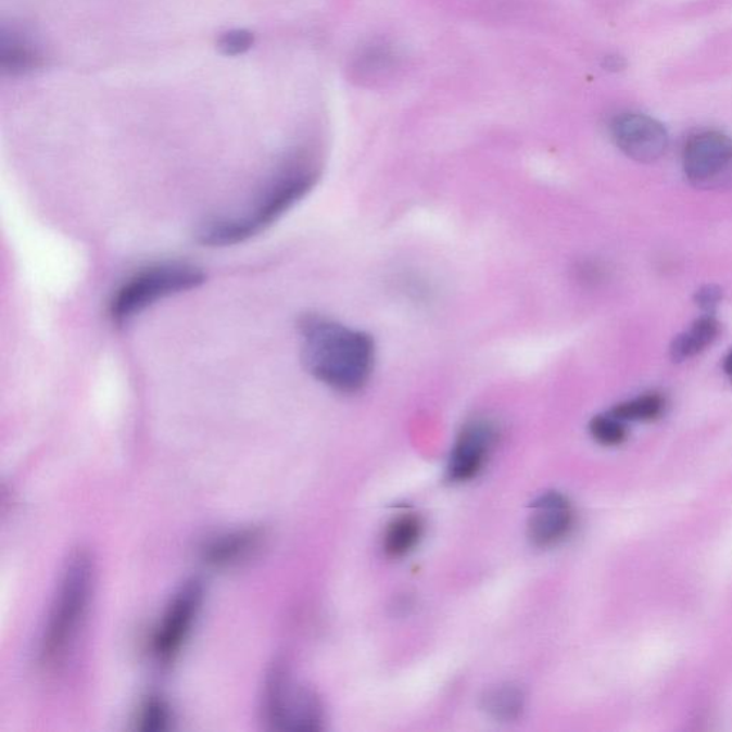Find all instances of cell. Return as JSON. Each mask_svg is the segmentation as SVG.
<instances>
[{"label":"cell","instance_id":"6da1fadb","mask_svg":"<svg viewBox=\"0 0 732 732\" xmlns=\"http://www.w3.org/2000/svg\"><path fill=\"white\" fill-rule=\"evenodd\" d=\"M302 363L325 387L355 394L368 386L377 359L374 338L328 316L305 314L298 320Z\"/></svg>","mask_w":732,"mask_h":732},{"label":"cell","instance_id":"7a4b0ae2","mask_svg":"<svg viewBox=\"0 0 732 732\" xmlns=\"http://www.w3.org/2000/svg\"><path fill=\"white\" fill-rule=\"evenodd\" d=\"M319 175L318 165L300 153L279 169L250 210L202 224L198 229V242L203 247L226 248L250 241L308 195L318 184Z\"/></svg>","mask_w":732,"mask_h":732},{"label":"cell","instance_id":"3957f363","mask_svg":"<svg viewBox=\"0 0 732 732\" xmlns=\"http://www.w3.org/2000/svg\"><path fill=\"white\" fill-rule=\"evenodd\" d=\"M93 565L88 554L78 551L63 569L47 627H45L40 658L47 666H55L66 657L72 643L83 627L92 594Z\"/></svg>","mask_w":732,"mask_h":732},{"label":"cell","instance_id":"277c9868","mask_svg":"<svg viewBox=\"0 0 732 732\" xmlns=\"http://www.w3.org/2000/svg\"><path fill=\"white\" fill-rule=\"evenodd\" d=\"M205 281V273L189 262H155L138 269L115 289L108 304V316L113 325L124 327L157 301L192 291Z\"/></svg>","mask_w":732,"mask_h":732},{"label":"cell","instance_id":"5b68a950","mask_svg":"<svg viewBox=\"0 0 732 732\" xmlns=\"http://www.w3.org/2000/svg\"><path fill=\"white\" fill-rule=\"evenodd\" d=\"M264 712L266 721L277 730H323L324 711L319 698L283 667H275L266 678Z\"/></svg>","mask_w":732,"mask_h":732},{"label":"cell","instance_id":"8992f818","mask_svg":"<svg viewBox=\"0 0 732 732\" xmlns=\"http://www.w3.org/2000/svg\"><path fill=\"white\" fill-rule=\"evenodd\" d=\"M203 596L205 590L197 578L185 582L172 596L152 643L153 654L161 662L169 664L179 654L201 613Z\"/></svg>","mask_w":732,"mask_h":732},{"label":"cell","instance_id":"52a82bcc","mask_svg":"<svg viewBox=\"0 0 732 732\" xmlns=\"http://www.w3.org/2000/svg\"><path fill=\"white\" fill-rule=\"evenodd\" d=\"M686 178L699 189L732 187V141L720 132H703L691 138L684 149Z\"/></svg>","mask_w":732,"mask_h":732},{"label":"cell","instance_id":"ba28073f","mask_svg":"<svg viewBox=\"0 0 732 732\" xmlns=\"http://www.w3.org/2000/svg\"><path fill=\"white\" fill-rule=\"evenodd\" d=\"M614 142L627 156L649 164L668 148V134L658 121L641 113H623L611 125Z\"/></svg>","mask_w":732,"mask_h":732},{"label":"cell","instance_id":"9c48e42d","mask_svg":"<svg viewBox=\"0 0 732 732\" xmlns=\"http://www.w3.org/2000/svg\"><path fill=\"white\" fill-rule=\"evenodd\" d=\"M496 441V429L490 421L469 422L459 433L452 450L449 476L456 482L468 481L477 476L485 463L488 452Z\"/></svg>","mask_w":732,"mask_h":732},{"label":"cell","instance_id":"30bf717a","mask_svg":"<svg viewBox=\"0 0 732 732\" xmlns=\"http://www.w3.org/2000/svg\"><path fill=\"white\" fill-rule=\"evenodd\" d=\"M572 522L573 514L568 500L558 492H548L532 504L528 537L537 546H551L568 535Z\"/></svg>","mask_w":732,"mask_h":732},{"label":"cell","instance_id":"8fae6325","mask_svg":"<svg viewBox=\"0 0 732 732\" xmlns=\"http://www.w3.org/2000/svg\"><path fill=\"white\" fill-rule=\"evenodd\" d=\"M261 540V531L255 528L225 532L205 542L202 546L203 558L216 567L238 564L254 553Z\"/></svg>","mask_w":732,"mask_h":732},{"label":"cell","instance_id":"7c38bea8","mask_svg":"<svg viewBox=\"0 0 732 732\" xmlns=\"http://www.w3.org/2000/svg\"><path fill=\"white\" fill-rule=\"evenodd\" d=\"M718 332H720V325L711 316L695 320L689 331L681 333L672 342V359L681 363V361L693 358L716 341Z\"/></svg>","mask_w":732,"mask_h":732},{"label":"cell","instance_id":"4fadbf2b","mask_svg":"<svg viewBox=\"0 0 732 732\" xmlns=\"http://www.w3.org/2000/svg\"><path fill=\"white\" fill-rule=\"evenodd\" d=\"M422 535V523L413 515L396 518L388 527L383 537V550L392 558L405 557L418 545Z\"/></svg>","mask_w":732,"mask_h":732},{"label":"cell","instance_id":"5bb4252c","mask_svg":"<svg viewBox=\"0 0 732 732\" xmlns=\"http://www.w3.org/2000/svg\"><path fill=\"white\" fill-rule=\"evenodd\" d=\"M42 65V56L35 48L21 40L3 42L0 48V70L3 74L20 76L30 74Z\"/></svg>","mask_w":732,"mask_h":732},{"label":"cell","instance_id":"9a60e30c","mask_svg":"<svg viewBox=\"0 0 732 732\" xmlns=\"http://www.w3.org/2000/svg\"><path fill=\"white\" fill-rule=\"evenodd\" d=\"M483 707L496 720H515L522 712L523 694L517 686L504 685L488 691Z\"/></svg>","mask_w":732,"mask_h":732},{"label":"cell","instance_id":"2e32d148","mask_svg":"<svg viewBox=\"0 0 732 732\" xmlns=\"http://www.w3.org/2000/svg\"><path fill=\"white\" fill-rule=\"evenodd\" d=\"M396 56L386 43L370 45L355 62V74L361 79H378L394 67Z\"/></svg>","mask_w":732,"mask_h":732},{"label":"cell","instance_id":"e0dca14e","mask_svg":"<svg viewBox=\"0 0 732 732\" xmlns=\"http://www.w3.org/2000/svg\"><path fill=\"white\" fill-rule=\"evenodd\" d=\"M666 402L658 394H647L622 402L611 411L614 417L621 421H653L662 414Z\"/></svg>","mask_w":732,"mask_h":732},{"label":"cell","instance_id":"ac0fdd59","mask_svg":"<svg viewBox=\"0 0 732 732\" xmlns=\"http://www.w3.org/2000/svg\"><path fill=\"white\" fill-rule=\"evenodd\" d=\"M592 438L604 446L621 445L627 438L626 424L613 414L598 415L590 422Z\"/></svg>","mask_w":732,"mask_h":732},{"label":"cell","instance_id":"d6986e66","mask_svg":"<svg viewBox=\"0 0 732 732\" xmlns=\"http://www.w3.org/2000/svg\"><path fill=\"white\" fill-rule=\"evenodd\" d=\"M138 721V729L141 731H165L171 724L169 707L162 699H148L139 714Z\"/></svg>","mask_w":732,"mask_h":732},{"label":"cell","instance_id":"ffe728a7","mask_svg":"<svg viewBox=\"0 0 732 732\" xmlns=\"http://www.w3.org/2000/svg\"><path fill=\"white\" fill-rule=\"evenodd\" d=\"M255 36L250 30L237 29L226 31L218 40L219 52L225 56H238L250 51Z\"/></svg>","mask_w":732,"mask_h":732},{"label":"cell","instance_id":"44dd1931","mask_svg":"<svg viewBox=\"0 0 732 732\" xmlns=\"http://www.w3.org/2000/svg\"><path fill=\"white\" fill-rule=\"evenodd\" d=\"M721 301V291L717 287H704L697 293V302L702 308L711 311Z\"/></svg>","mask_w":732,"mask_h":732},{"label":"cell","instance_id":"7402d4cb","mask_svg":"<svg viewBox=\"0 0 732 732\" xmlns=\"http://www.w3.org/2000/svg\"><path fill=\"white\" fill-rule=\"evenodd\" d=\"M605 66L608 67V70H621L622 67V62L620 58L616 56H609L607 58V62H605Z\"/></svg>","mask_w":732,"mask_h":732},{"label":"cell","instance_id":"603a6c76","mask_svg":"<svg viewBox=\"0 0 732 732\" xmlns=\"http://www.w3.org/2000/svg\"><path fill=\"white\" fill-rule=\"evenodd\" d=\"M724 370L725 374L729 375L732 379V351L730 352L729 356L724 359Z\"/></svg>","mask_w":732,"mask_h":732}]
</instances>
